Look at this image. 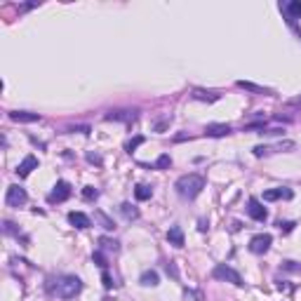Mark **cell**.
Listing matches in <instances>:
<instances>
[{"label": "cell", "mask_w": 301, "mask_h": 301, "mask_svg": "<svg viewBox=\"0 0 301 301\" xmlns=\"http://www.w3.org/2000/svg\"><path fill=\"white\" fill-rule=\"evenodd\" d=\"M174 188H177V193L183 198V200H193V198H198L200 193H202V188H205V179L200 177V174H183V177H179L177 179V183H174Z\"/></svg>", "instance_id": "6da1fadb"}, {"label": "cell", "mask_w": 301, "mask_h": 301, "mask_svg": "<svg viewBox=\"0 0 301 301\" xmlns=\"http://www.w3.org/2000/svg\"><path fill=\"white\" fill-rule=\"evenodd\" d=\"M80 289H82V280L76 275H61L54 282V294L59 299H73L76 294H80Z\"/></svg>", "instance_id": "7a4b0ae2"}, {"label": "cell", "mask_w": 301, "mask_h": 301, "mask_svg": "<svg viewBox=\"0 0 301 301\" xmlns=\"http://www.w3.org/2000/svg\"><path fill=\"white\" fill-rule=\"evenodd\" d=\"M212 275H214L217 280H223V282L236 285V287H242V285H245V282H242V278H240V273H238L236 268H231L228 263H219V266H214Z\"/></svg>", "instance_id": "3957f363"}, {"label": "cell", "mask_w": 301, "mask_h": 301, "mask_svg": "<svg viewBox=\"0 0 301 301\" xmlns=\"http://www.w3.org/2000/svg\"><path fill=\"white\" fill-rule=\"evenodd\" d=\"M294 148V141H278V144H261V146H254V156L263 158V156H271V153H280V151H292Z\"/></svg>", "instance_id": "277c9868"}, {"label": "cell", "mask_w": 301, "mask_h": 301, "mask_svg": "<svg viewBox=\"0 0 301 301\" xmlns=\"http://www.w3.org/2000/svg\"><path fill=\"white\" fill-rule=\"evenodd\" d=\"M271 242H273V238L268 233H259V236H254L249 240V252L252 254H266L268 247H271Z\"/></svg>", "instance_id": "5b68a950"}, {"label": "cell", "mask_w": 301, "mask_h": 301, "mask_svg": "<svg viewBox=\"0 0 301 301\" xmlns=\"http://www.w3.org/2000/svg\"><path fill=\"white\" fill-rule=\"evenodd\" d=\"M26 200H28V196H26V191H24L21 186H10V188H7L5 202H7L10 207H21Z\"/></svg>", "instance_id": "8992f818"}, {"label": "cell", "mask_w": 301, "mask_h": 301, "mask_svg": "<svg viewBox=\"0 0 301 301\" xmlns=\"http://www.w3.org/2000/svg\"><path fill=\"white\" fill-rule=\"evenodd\" d=\"M247 214L254 221H266L268 219V212H266V207H263L257 198H249L247 200Z\"/></svg>", "instance_id": "52a82bcc"}, {"label": "cell", "mask_w": 301, "mask_h": 301, "mask_svg": "<svg viewBox=\"0 0 301 301\" xmlns=\"http://www.w3.org/2000/svg\"><path fill=\"white\" fill-rule=\"evenodd\" d=\"M68 196H71V183L68 181H57V186H54L52 193L47 196V200H50V202H64Z\"/></svg>", "instance_id": "ba28073f"}, {"label": "cell", "mask_w": 301, "mask_h": 301, "mask_svg": "<svg viewBox=\"0 0 301 301\" xmlns=\"http://www.w3.org/2000/svg\"><path fill=\"white\" fill-rule=\"evenodd\" d=\"M33 170H38V158H36V156H26L21 162H19V165H17V170H14V172H17L21 179H26Z\"/></svg>", "instance_id": "9c48e42d"}, {"label": "cell", "mask_w": 301, "mask_h": 301, "mask_svg": "<svg viewBox=\"0 0 301 301\" xmlns=\"http://www.w3.org/2000/svg\"><path fill=\"white\" fill-rule=\"evenodd\" d=\"M280 10H285L289 17V24H294L301 19V0H289V2H280Z\"/></svg>", "instance_id": "30bf717a"}, {"label": "cell", "mask_w": 301, "mask_h": 301, "mask_svg": "<svg viewBox=\"0 0 301 301\" xmlns=\"http://www.w3.org/2000/svg\"><path fill=\"white\" fill-rule=\"evenodd\" d=\"M292 198H294L292 188H271V191L263 193V200H266V202H273V200H292Z\"/></svg>", "instance_id": "8fae6325"}, {"label": "cell", "mask_w": 301, "mask_h": 301, "mask_svg": "<svg viewBox=\"0 0 301 301\" xmlns=\"http://www.w3.org/2000/svg\"><path fill=\"white\" fill-rule=\"evenodd\" d=\"M205 134L212 137V139H219V137H226V134H231V125H223V122H212L205 127Z\"/></svg>", "instance_id": "7c38bea8"}, {"label": "cell", "mask_w": 301, "mask_h": 301, "mask_svg": "<svg viewBox=\"0 0 301 301\" xmlns=\"http://www.w3.org/2000/svg\"><path fill=\"white\" fill-rule=\"evenodd\" d=\"M68 223L82 231V228H90L92 221H90V217H87V214H82V212H71V214H68Z\"/></svg>", "instance_id": "4fadbf2b"}, {"label": "cell", "mask_w": 301, "mask_h": 301, "mask_svg": "<svg viewBox=\"0 0 301 301\" xmlns=\"http://www.w3.org/2000/svg\"><path fill=\"white\" fill-rule=\"evenodd\" d=\"M10 118H12L14 122H38L40 116L38 113H28V111H12Z\"/></svg>", "instance_id": "5bb4252c"}, {"label": "cell", "mask_w": 301, "mask_h": 301, "mask_svg": "<svg viewBox=\"0 0 301 301\" xmlns=\"http://www.w3.org/2000/svg\"><path fill=\"white\" fill-rule=\"evenodd\" d=\"M240 90L245 92H252V94H271V90L268 87H261V85H254V82H247V80H238L236 82Z\"/></svg>", "instance_id": "9a60e30c"}, {"label": "cell", "mask_w": 301, "mask_h": 301, "mask_svg": "<svg viewBox=\"0 0 301 301\" xmlns=\"http://www.w3.org/2000/svg\"><path fill=\"white\" fill-rule=\"evenodd\" d=\"M167 240H170V245H174V247H183V231H181V226H172L170 231H167Z\"/></svg>", "instance_id": "2e32d148"}, {"label": "cell", "mask_w": 301, "mask_h": 301, "mask_svg": "<svg viewBox=\"0 0 301 301\" xmlns=\"http://www.w3.org/2000/svg\"><path fill=\"white\" fill-rule=\"evenodd\" d=\"M196 101H207V104H212V101H219V94L217 92H205V90H196L193 94H191Z\"/></svg>", "instance_id": "e0dca14e"}, {"label": "cell", "mask_w": 301, "mask_h": 301, "mask_svg": "<svg viewBox=\"0 0 301 301\" xmlns=\"http://www.w3.org/2000/svg\"><path fill=\"white\" fill-rule=\"evenodd\" d=\"M94 221H99V223H101V228H104V231H113V228H116L113 219H111L108 214H104L101 210H97V212H94Z\"/></svg>", "instance_id": "ac0fdd59"}, {"label": "cell", "mask_w": 301, "mask_h": 301, "mask_svg": "<svg viewBox=\"0 0 301 301\" xmlns=\"http://www.w3.org/2000/svg\"><path fill=\"white\" fill-rule=\"evenodd\" d=\"M99 247L104 249V252H113V254H116V252H118L120 249V242L118 240H116V238H99Z\"/></svg>", "instance_id": "d6986e66"}, {"label": "cell", "mask_w": 301, "mask_h": 301, "mask_svg": "<svg viewBox=\"0 0 301 301\" xmlns=\"http://www.w3.org/2000/svg\"><path fill=\"white\" fill-rule=\"evenodd\" d=\"M120 214H122L127 221H137V219H139V210L132 207L130 202H122V205H120Z\"/></svg>", "instance_id": "ffe728a7"}, {"label": "cell", "mask_w": 301, "mask_h": 301, "mask_svg": "<svg viewBox=\"0 0 301 301\" xmlns=\"http://www.w3.org/2000/svg\"><path fill=\"white\" fill-rule=\"evenodd\" d=\"M158 280H160V278H158L156 271H144V273H141V278H139V282H141L144 287H156Z\"/></svg>", "instance_id": "44dd1931"}, {"label": "cell", "mask_w": 301, "mask_h": 301, "mask_svg": "<svg viewBox=\"0 0 301 301\" xmlns=\"http://www.w3.org/2000/svg\"><path fill=\"white\" fill-rule=\"evenodd\" d=\"M151 196H153V188H151V186L139 183V186L134 188V198H137V200H151Z\"/></svg>", "instance_id": "7402d4cb"}, {"label": "cell", "mask_w": 301, "mask_h": 301, "mask_svg": "<svg viewBox=\"0 0 301 301\" xmlns=\"http://www.w3.org/2000/svg\"><path fill=\"white\" fill-rule=\"evenodd\" d=\"M134 118H137V113L130 116V111H118V113H108L106 116V120H134Z\"/></svg>", "instance_id": "603a6c76"}, {"label": "cell", "mask_w": 301, "mask_h": 301, "mask_svg": "<svg viewBox=\"0 0 301 301\" xmlns=\"http://www.w3.org/2000/svg\"><path fill=\"white\" fill-rule=\"evenodd\" d=\"M82 198L92 202V200H97V198H99V191H97L94 186H85V188H82Z\"/></svg>", "instance_id": "cb8c5ba5"}, {"label": "cell", "mask_w": 301, "mask_h": 301, "mask_svg": "<svg viewBox=\"0 0 301 301\" xmlns=\"http://www.w3.org/2000/svg\"><path fill=\"white\" fill-rule=\"evenodd\" d=\"M144 141H146L144 137H134V139H130V141L125 144V151H130V153H132V151H134L137 146H141V144H144Z\"/></svg>", "instance_id": "d4e9b609"}, {"label": "cell", "mask_w": 301, "mask_h": 301, "mask_svg": "<svg viewBox=\"0 0 301 301\" xmlns=\"http://www.w3.org/2000/svg\"><path fill=\"white\" fill-rule=\"evenodd\" d=\"M170 165H172V158L170 156H160L156 160V167H158V170H167Z\"/></svg>", "instance_id": "484cf974"}, {"label": "cell", "mask_w": 301, "mask_h": 301, "mask_svg": "<svg viewBox=\"0 0 301 301\" xmlns=\"http://www.w3.org/2000/svg\"><path fill=\"white\" fill-rule=\"evenodd\" d=\"M92 259H94V263H97L101 271H106V266H108V263H106V259H104V254H101V252H94V254H92Z\"/></svg>", "instance_id": "4316f807"}, {"label": "cell", "mask_w": 301, "mask_h": 301, "mask_svg": "<svg viewBox=\"0 0 301 301\" xmlns=\"http://www.w3.org/2000/svg\"><path fill=\"white\" fill-rule=\"evenodd\" d=\"M170 122H172V116H165L162 120H158V122L153 125V127H156V132H165V127H167Z\"/></svg>", "instance_id": "83f0119b"}, {"label": "cell", "mask_w": 301, "mask_h": 301, "mask_svg": "<svg viewBox=\"0 0 301 301\" xmlns=\"http://www.w3.org/2000/svg\"><path fill=\"white\" fill-rule=\"evenodd\" d=\"M2 231L7 233V236H17L19 238V231L14 228V223H10V221H2Z\"/></svg>", "instance_id": "f1b7e54d"}, {"label": "cell", "mask_w": 301, "mask_h": 301, "mask_svg": "<svg viewBox=\"0 0 301 301\" xmlns=\"http://www.w3.org/2000/svg\"><path fill=\"white\" fill-rule=\"evenodd\" d=\"M278 226H280V231H282V233H292L297 223H294V221H285V223L280 221V223H278Z\"/></svg>", "instance_id": "f546056e"}, {"label": "cell", "mask_w": 301, "mask_h": 301, "mask_svg": "<svg viewBox=\"0 0 301 301\" xmlns=\"http://www.w3.org/2000/svg\"><path fill=\"white\" fill-rule=\"evenodd\" d=\"M101 280H104V287H106V289H111V287H113V280H111V275L106 273V271L101 273Z\"/></svg>", "instance_id": "4dcf8cb0"}, {"label": "cell", "mask_w": 301, "mask_h": 301, "mask_svg": "<svg viewBox=\"0 0 301 301\" xmlns=\"http://www.w3.org/2000/svg\"><path fill=\"white\" fill-rule=\"evenodd\" d=\"M87 160L94 165H101V156H97V153H87Z\"/></svg>", "instance_id": "1f68e13d"}, {"label": "cell", "mask_w": 301, "mask_h": 301, "mask_svg": "<svg viewBox=\"0 0 301 301\" xmlns=\"http://www.w3.org/2000/svg\"><path fill=\"white\" fill-rule=\"evenodd\" d=\"M167 273H172V278H177V268H174V263H167Z\"/></svg>", "instance_id": "d6a6232c"}]
</instances>
